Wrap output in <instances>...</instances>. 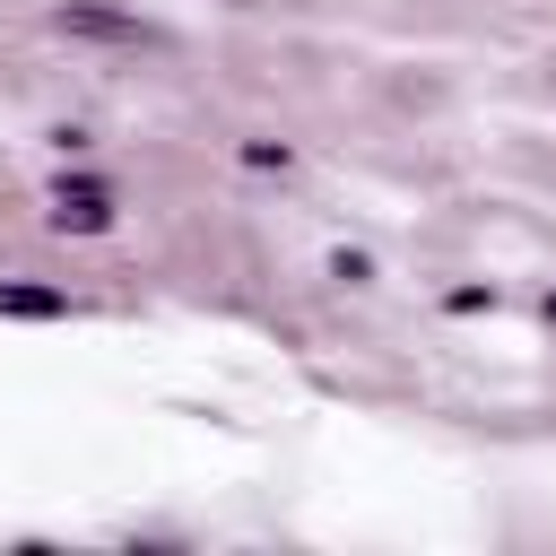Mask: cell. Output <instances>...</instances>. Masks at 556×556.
<instances>
[{
    "label": "cell",
    "instance_id": "1",
    "mask_svg": "<svg viewBox=\"0 0 556 556\" xmlns=\"http://www.w3.org/2000/svg\"><path fill=\"white\" fill-rule=\"evenodd\" d=\"M52 226H61V235H104V226H113V200H104L96 182H61V191H52Z\"/></svg>",
    "mask_w": 556,
    "mask_h": 556
},
{
    "label": "cell",
    "instance_id": "2",
    "mask_svg": "<svg viewBox=\"0 0 556 556\" xmlns=\"http://www.w3.org/2000/svg\"><path fill=\"white\" fill-rule=\"evenodd\" d=\"M0 313H17V321H61L70 295H52V287H0Z\"/></svg>",
    "mask_w": 556,
    "mask_h": 556
},
{
    "label": "cell",
    "instance_id": "3",
    "mask_svg": "<svg viewBox=\"0 0 556 556\" xmlns=\"http://www.w3.org/2000/svg\"><path fill=\"white\" fill-rule=\"evenodd\" d=\"M61 26H78V35H139V26H130V17H104V9H70V17H61Z\"/></svg>",
    "mask_w": 556,
    "mask_h": 556
},
{
    "label": "cell",
    "instance_id": "4",
    "mask_svg": "<svg viewBox=\"0 0 556 556\" xmlns=\"http://www.w3.org/2000/svg\"><path fill=\"white\" fill-rule=\"evenodd\" d=\"M330 278H348V287H365V278H374V261H365V252H339V261H330Z\"/></svg>",
    "mask_w": 556,
    "mask_h": 556
}]
</instances>
